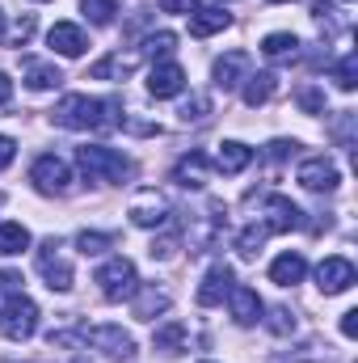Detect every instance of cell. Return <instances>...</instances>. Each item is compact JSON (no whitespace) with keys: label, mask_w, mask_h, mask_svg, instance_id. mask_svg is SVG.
Instances as JSON below:
<instances>
[{"label":"cell","mask_w":358,"mask_h":363,"mask_svg":"<svg viewBox=\"0 0 358 363\" xmlns=\"http://www.w3.org/2000/svg\"><path fill=\"white\" fill-rule=\"evenodd\" d=\"M135 64H139V55H105L89 68V77L93 81H122V77H131Z\"/></svg>","instance_id":"cell-20"},{"label":"cell","mask_w":358,"mask_h":363,"mask_svg":"<svg viewBox=\"0 0 358 363\" xmlns=\"http://www.w3.org/2000/svg\"><path fill=\"white\" fill-rule=\"evenodd\" d=\"M64 81V72L55 68V64H47V60H30L25 64V85L34 93H42V89H55Z\"/></svg>","instance_id":"cell-25"},{"label":"cell","mask_w":358,"mask_h":363,"mask_svg":"<svg viewBox=\"0 0 358 363\" xmlns=\"http://www.w3.org/2000/svg\"><path fill=\"white\" fill-rule=\"evenodd\" d=\"M181 89H185V72H181V64H173V60L152 64V72H148V93H152V97H178Z\"/></svg>","instance_id":"cell-15"},{"label":"cell","mask_w":358,"mask_h":363,"mask_svg":"<svg viewBox=\"0 0 358 363\" xmlns=\"http://www.w3.org/2000/svg\"><path fill=\"white\" fill-rule=\"evenodd\" d=\"M342 334H346V338H358V308L342 313Z\"/></svg>","instance_id":"cell-40"},{"label":"cell","mask_w":358,"mask_h":363,"mask_svg":"<svg viewBox=\"0 0 358 363\" xmlns=\"http://www.w3.org/2000/svg\"><path fill=\"white\" fill-rule=\"evenodd\" d=\"M270 330H274V334H291V330H295V313H291V308H274V313H270Z\"/></svg>","instance_id":"cell-37"},{"label":"cell","mask_w":358,"mask_h":363,"mask_svg":"<svg viewBox=\"0 0 358 363\" xmlns=\"http://www.w3.org/2000/svg\"><path fill=\"white\" fill-rule=\"evenodd\" d=\"M295 148H299V144H295V140H274V144H270V161H282V157H291V152H295Z\"/></svg>","instance_id":"cell-38"},{"label":"cell","mask_w":358,"mask_h":363,"mask_svg":"<svg viewBox=\"0 0 358 363\" xmlns=\"http://www.w3.org/2000/svg\"><path fill=\"white\" fill-rule=\"evenodd\" d=\"M299 224H304V211H299L291 199L270 194L266 199V228L270 233H291V228H299Z\"/></svg>","instance_id":"cell-16"},{"label":"cell","mask_w":358,"mask_h":363,"mask_svg":"<svg viewBox=\"0 0 358 363\" xmlns=\"http://www.w3.org/2000/svg\"><path fill=\"white\" fill-rule=\"evenodd\" d=\"M0 38H4V17H0Z\"/></svg>","instance_id":"cell-43"},{"label":"cell","mask_w":358,"mask_h":363,"mask_svg":"<svg viewBox=\"0 0 358 363\" xmlns=\"http://www.w3.org/2000/svg\"><path fill=\"white\" fill-rule=\"evenodd\" d=\"M249 72H253V60H249V51H228V55H219V60H215V68H211V77H215V89H224V93L241 89Z\"/></svg>","instance_id":"cell-8"},{"label":"cell","mask_w":358,"mask_h":363,"mask_svg":"<svg viewBox=\"0 0 358 363\" xmlns=\"http://www.w3.org/2000/svg\"><path fill=\"white\" fill-rule=\"evenodd\" d=\"M152 258H161V262H169L173 254H178V233H165L161 241H152V250H148Z\"/></svg>","instance_id":"cell-35"},{"label":"cell","mask_w":358,"mask_h":363,"mask_svg":"<svg viewBox=\"0 0 358 363\" xmlns=\"http://www.w3.org/2000/svg\"><path fill=\"white\" fill-rule=\"evenodd\" d=\"M76 250H81L85 258L105 254V250H110V233H81V237H76Z\"/></svg>","instance_id":"cell-32"},{"label":"cell","mask_w":358,"mask_h":363,"mask_svg":"<svg viewBox=\"0 0 358 363\" xmlns=\"http://www.w3.org/2000/svg\"><path fill=\"white\" fill-rule=\"evenodd\" d=\"M299 186L304 190H316V194H325V190H337V182H342V174H337V165L329 161V157H308L304 165H299Z\"/></svg>","instance_id":"cell-11"},{"label":"cell","mask_w":358,"mask_h":363,"mask_svg":"<svg viewBox=\"0 0 358 363\" xmlns=\"http://www.w3.org/2000/svg\"><path fill=\"white\" fill-rule=\"evenodd\" d=\"M81 9H85V17H89L93 26H110V21H114V13H118V4H114V0H81Z\"/></svg>","instance_id":"cell-31"},{"label":"cell","mask_w":358,"mask_h":363,"mask_svg":"<svg viewBox=\"0 0 358 363\" xmlns=\"http://www.w3.org/2000/svg\"><path fill=\"white\" fill-rule=\"evenodd\" d=\"M38 274L47 279L51 291H72V262L64 258V245L55 237L38 245Z\"/></svg>","instance_id":"cell-7"},{"label":"cell","mask_w":358,"mask_h":363,"mask_svg":"<svg viewBox=\"0 0 358 363\" xmlns=\"http://www.w3.org/2000/svg\"><path fill=\"white\" fill-rule=\"evenodd\" d=\"M114 110H118V101H97L89 93H68V97L51 110V118H55V127H64V131H101V127L114 123Z\"/></svg>","instance_id":"cell-1"},{"label":"cell","mask_w":358,"mask_h":363,"mask_svg":"<svg viewBox=\"0 0 358 363\" xmlns=\"http://www.w3.org/2000/svg\"><path fill=\"white\" fill-rule=\"evenodd\" d=\"M354 262H350V258H337V254H333V258H325V262H321V267H316V287H321V291H325V296H342V291H350V287H354Z\"/></svg>","instance_id":"cell-9"},{"label":"cell","mask_w":358,"mask_h":363,"mask_svg":"<svg viewBox=\"0 0 358 363\" xmlns=\"http://www.w3.org/2000/svg\"><path fill=\"white\" fill-rule=\"evenodd\" d=\"M152 347L165 351V355H178L181 347H185V325H181V321H165V325L152 334Z\"/></svg>","instance_id":"cell-26"},{"label":"cell","mask_w":358,"mask_h":363,"mask_svg":"<svg viewBox=\"0 0 358 363\" xmlns=\"http://www.w3.org/2000/svg\"><path fill=\"white\" fill-rule=\"evenodd\" d=\"M30 182H34V190L38 194H68V186H72V165L64 161V157H55V152H47V157H38L34 161V169H30Z\"/></svg>","instance_id":"cell-6"},{"label":"cell","mask_w":358,"mask_h":363,"mask_svg":"<svg viewBox=\"0 0 358 363\" xmlns=\"http://www.w3.org/2000/svg\"><path fill=\"white\" fill-rule=\"evenodd\" d=\"M295 101H299L308 114H325V93L316 89V85H299V89H295Z\"/></svg>","instance_id":"cell-33"},{"label":"cell","mask_w":358,"mask_h":363,"mask_svg":"<svg viewBox=\"0 0 358 363\" xmlns=\"http://www.w3.org/2000/svg\"><path fill=\"white\" fill-rule=\"evenodd\" d=\"M173 47H178V34H169V30L144 38V55L148 60H165V55H173Z\"/></svg>","instance_id":"cell-30"},{"label":"cell","mask_w":358,"mask_h":363,"mask_svg":"<svg viewBox=\"0 0 358 363\" xmlns=\"http://www.w3.org/2000/svg\"><path fill=\"white\" fill-rule=\"evenodd\" d=\"M81 342H89L93 351H101L105 359H135V338L122 330V325H93V330H81Z\"/></svg>","instance_id":"cell-5"},{"label":"cell","mask_w":358,"mask_h":363,"mask_svg":"<svg viewBox=\"0 0 358 363\" xmlns=\"http://www.w3.org/2000/svg\"><path fill=\"white\" fill-rule=\"evenodd\" d=\"M304 274H308V262H304L299 250H287L270 262V283H278V287H295Z\"/></svg>","instance_id":"cell-18"},{"label":"cell","mask_w":358,"mask_h":363,"mask_svg":"<svg viewBox=\"0 0 358 363\" xmlns=\"http://www.w3.org/2000/svg\"><path fill=\"white\" fill-rule=\"evenodd\" d=\"M13 157H17V144H13L8 135H0V169H8V165H13Z\"/></svg>","instance_id":"cell-39"},{"label":"cell","mask_w":358,"mask_h":363,"mask_svg":"<svg viewBox=\"0 0 358 363\" xmlns=\"http://www.w3.org/2000/svg\"><path fill=\"white\" fill-rule=\"evenodd\" d=\"M135 317L139 321H152L156 313H165L169 308V291H156V287H135Z\"/></svg>","instance_id":"cell-22"},{"label":"cell","mask_w":358,"mask_h":363,"mask_svg":"<svg viewBox=\"0 0 358 363\" xmlns=\"http://www.w3.org/2000/svg\"><path fill=\"white\" fill-rule=\"evenodd\" d=\"M274 89H278V77L274 72H249L245 77V85H241V97H245V106H266L270 97H274Z\"/></svg>","instance_id":"cell-21"},{"label":"cell","mask_w":358,"mask_h":363,"mask_svg":"<svg viewBox=\"0 0 358 363\" xmlns=\"http://www.w3.org/2000/svg\"><path fill=\"white\" fill-rule=\"evenodd\" d=\"M34 330H38V304L21 291L8 296L4 308H0V334L8 342H25V338H34Z\"/></svg>","instance_id":"cell-3"},{"label":"cell","mask_w":358,"mask_h":363,"mask_svg":"<svg viewBox=\"0 0 358 363\" xmlns=\"http://www.w3.org/2000/svg\"><path fill=\"white\" fill-rule=\"evenodd\" d=\"M232 267L228 262H215L211 271L202 274V283H198V304L202 308H215V304H224L228 300V291H232Z\"/></svg>","instance_id":"cell-13"},{"label":"cell","mask_w":358,"mask_h":363,"mask_svg":"<svg viewBox=\"0 0 358 363\" xmlns=\"http://www.w3.org/2000/svg\"><path fill=\"white\" fill-rule=\"evenodd\" d=\"M266 237H270L266 224H249V228L236 237V250H241V258H258V250L266 245Z\"/></svg>","instance_id":"cell-28"},{"label":"cell","mask_w":358,"mask_h":363,"mask_svg":"<svg viewBox=\"0 0 358 363\" xmlns=\"http://www.w3.org/2000/svg\"><path fill=\"white\" fill-rule=\"evenodd\" d=\"M333 81H337V89H346V93L358 85V55L354 51H346V55L333 64Z\"/></svg>","instance_id":"cell-29"},{"label":"cell","mask_w":358,"mask_h":363,"mask_svg":"<svg viewBox=\"0 0 358 363\" xmlns=\"http://www.w3.org/2000/svg\"><path fill=\"white\" fill-rule=\"evenodd\" d=\"M97 287H101L105 300H131L135 287H139L135 262H131V258H110V262H101V271H97Z\"/></svg>","instance_id":"cell-4"},{"label":"cell","mask_w":358,"mask_h":363,"mask_svg":"<svg viewBox=\"0 0 358 363\" xmlns=\"http://www.w3.org/2000/svg\"><path fill=\"white\" fill-rule=\"evenodd\" d=\"M8 97H13V81H8V77H4V72H0V106H4V101H8Z\"/></svg>","instance_id":"cell-42"},{"label":"cell","mask_w":358,"mask_h":363,"mask_svg":"<svg viewBox=\"0 0 358 363\" xmlns=\"http://www.w3.org/2000/svg\"><path fill=\"white\" fill-rule=\"evenodd\" d=\"M228 308H232V321H236V325H258L262 313H266L262 296H258L253 287H245V283H232V291H228Z\"/></svg>","instance_id":"cell-12"},{"label":"cell","mask_w":358,"mask_h":363,"mask_svg":"<svg viewBox=\"0 0 358 363\" xmlns=\"http://www.w3.org/2000/svg\"><path fill=\"white\" fill-rule=\"evenodd\" d=\"M127 216H131V224H135V228H161V224L169 220V203H165L156 190H139V194L131 199Z\"/></svg>","instance_id":"cell-10"},{"label":"cell","mask_w":358,"mask_h":363,"mask_svg":"<svg viewBox=\"0 0 358 363\" xmlns=\"http://www.w3.org/2000/svg\"><path fill=\"white\" fill-rule=\"evenodd\" d=\"M47 43H51L64 60H81V55H85V47H89L85 30H81L76 21H55V26H51V34H47Z\"/></svg>","instance_id":"cell-14"},{"label":"cell","mask_w":358,"mask_h":363,"mask_svg":"<svg viewBox=\"0 0 358 363\" xmlns=\"http://www.w3.org/2000/svg\"><path fill=\"white\" fill-rule=\"evenodd\" d=\"M228 26H232V13H224V9H215V4L190 9V34H194V38H211V34H219V30H228Z\"/></svg>","instance_id":"cell-17"},{"label":"cell","mask_w":358,"mask_h":363,"mask_svg":"<svg viewBox=\"0 0 358 363\" xmlns=\"http://www.w3.org/2000/svg\"><path fill=\"white\" fill-rule=\"evenodd\" d=\"M76 165L85 169L89 182H105V186H122V178L131 174V161L114 148H101V144H85L76 148Z\"/></svg>","instance_id":"cell-2"},{"label":"cell","mask_w":358,"mask_h":363,"mask_svg":"<svg viewBox=\"0 0 358 363\" xmlns=\"http://www.w3.org/2000/svg\"><path fill=\"white\" fill-rule=\"evenodd\" d=\"M161 9H165V13H190L194 0H161Z\"/></svg>","instance_id":"cell-41"},{"label":"cell","mask_w":358,"mask_h":363,"mask_svg":"<svg viewBox=\"0 0 358 363\" xmlns=\"http://www.w3.org/2000/svg\"><path fill=\"white\" fill-rule=\"evenodd\" d=\"M295 47H299V38L287 34V30H278V34H266V38H262V55H270V60H287V55H295Z\"/></svg>","instance_id":"cell-27"},{"label":"cell","mask_w":358,"mask_h":363,"mask_svg":"<svg viewBox=\"0 0 358 363\" xmlns=\"http://www.w3.org/2000/svg\"><path fill=\"white\" fill-rule=\"evenodd\" d=\"M30 34H34V17H21V21H13V26H8L4 43H8V47H21V43H30Z\"/></svg>","instance_id":"cell-34"},{"label":"cell","mask_w":358,"mask_h":363,"mask_svg":"<svg viewBox=\"0 0 358 363\" xmlns=\"http://www.w3.org/2000/svg\"><path fill=\"white\" fill-rule=\"evenodd\" d=\"M207 110H211L207 97H190V101L181 106V118H185V123H198V118H207Z\"/></svg>","instance_id":"cell-36"},{"label":"cell","mask_w":358,"mask_h":363,"mask_svg":"<svg viewBox=\"0 0 358 363\" xmlns=\"http://www.w3.org/2000/svg\"><path fill=\"white\" fill-rule=\"evenodd\" d=\"M249 161H253V148L249 144H241V140H224L219 144V152H215V169L219 174H241V169H249Z\"/></svg>","instance_id":"cell-19"},{"label":"cell","mask_w":358,"mask_h":363,"mask_svg":"<svg viewBox=\"0 0 358 363\" xmlns=\"http://www.w3.org/2000/svg\"><path fill=\"white\" fill-rule=\"evenodd\" d=\"M207 169H211L207 157L202 152H190V157H181L178 165H173V182L178 186H202L207 182Z\"/></svg>","instance_id":"cell-24"},{"label":"cell","mask_w":358,"mask_h":363,"mask_svg":"<svg viewBox=\"0 0 358 363\" xmlns=\"http://www.w3.org/2000/svg\"><path fill=\"white\" fill-rule=\"evenodd\" d=\"M274 4H287V0H274Z\"/></svg>","instance_id":"cell-44"},{"label":"cell","mask_w":358,"mask_h":363,"mask_svg":"<svg viewBox=\"0 0 358 363\" xmlns=\"http://www.w3.org/2000/svg\"><path fill=\"white\" fill-rule=\"evenodd\" d=\"M30 245H34V237H30L25 224H13V220L0 224V258H13V254H21Z\"/></svg>","instance_id":"cell-23"}]
</instances>
